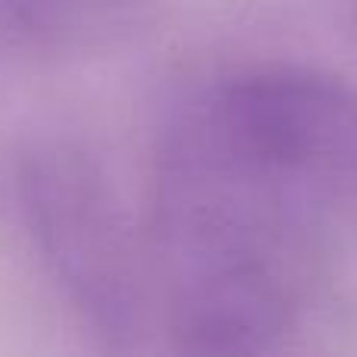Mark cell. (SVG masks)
Returning <instances> with one entry per match:
<instances>
[{
  "label": "cell",
  "mask_w": 357,
  "mask_h": 357,
  "mask_svg": "<svg viewBox=\"0 0 357 357\" xmlns=\"http://www.w3.org/2000/svg\"><path fill=\"white\" fill-rule=\"evenodd\" d=\"M326 197L204 98L169 135L157 173V257L182 351L273 348L320 273Z\"/></svg>",
  "instance_id": "6da1fadb"
},
{
  "label": "cell",
  "mask_w": 357,
  "mask_h": 357,
  "mask_svg": "<svg viewBox=\"0 0 357 357\" xmlns=\"http://www.w3.org/2000/svg\"><path fill=\"white\" fill-rule=\"evenodd\" d=\"M19 197L44 260L94 333L135 345L148 314L142 254L100 167L69 144H41L19 167Z\"/></svg>",
  "instance_id": "7a4b0ae2"
},
{
  "label": "cell",
  "mask_w": 357,
  "mask_h": 357,
  "mask_svg": "<svg viewBox=\"0 0 357 357\" xmlns=\"http://www.w3.org/2000/svg\"><path fill=\"white\" fill-rule=\"evenodd\" d=\"M107 0H0V10L10 13L19 25L35 31H73Z\"/></svg>",
  "instance_id": "3957f363"
}]
</instances>
